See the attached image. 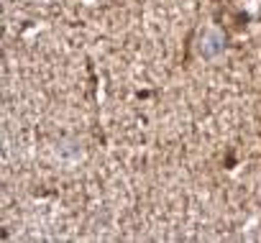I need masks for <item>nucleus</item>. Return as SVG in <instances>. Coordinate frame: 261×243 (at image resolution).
Here are the masks:
<instances>
[{
	"label": "nucleus",
	"mask_w": 261,
	"mask_h": 243,
	"mask_svg": "<svg viewBox=\"0 0 261 243\" xmlns=\"http://www.w3.org/2000/svg\"><path fill=\"white\" fill-rule=\"evenodd\" d=\"M202 57H215L223 51V36L218 31H205L202 34V44H200Z\"/></svg>",
	"instance_id": "nucleus-1"
}]
</instances>
